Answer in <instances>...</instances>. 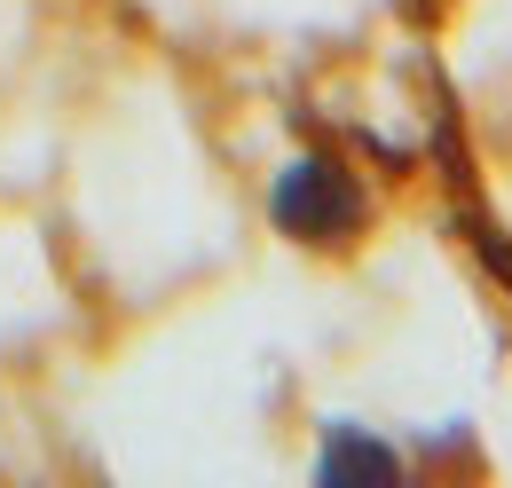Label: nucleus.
Wrapping results in <instances>:
<instances>
[{"label":"nucleus","instance_id":"nucleus-1","mask_svg":"<svg viewBox=\"0 0 512 488\" xmlns=\"http://www.w3.org/2000/svg\"><path fill=\"white\" fill-rule=\"evenodd\" d=\"M268 213H276L284 237H300V244H339L355 221H363V197H355V182H347L331 158H300V166L276 174Z\"/></svg>","mask_w":512,"mask_h":488},{"label":"nucleus","instance_id":"nucleus-2","mask_svg":"<svg viewBox=\"0 0 512 488\" xmlns=\"http://www.w3.org/2000/svg\"><path fill=\"white\" fill-rule=\"evenodd\" d=\"M316 473H323V481H347V473H363V481H394V449H379V441H363V433H347V426H331Z\"/></svg>","mask_w":512,"mask_h":488}]
</instances>
